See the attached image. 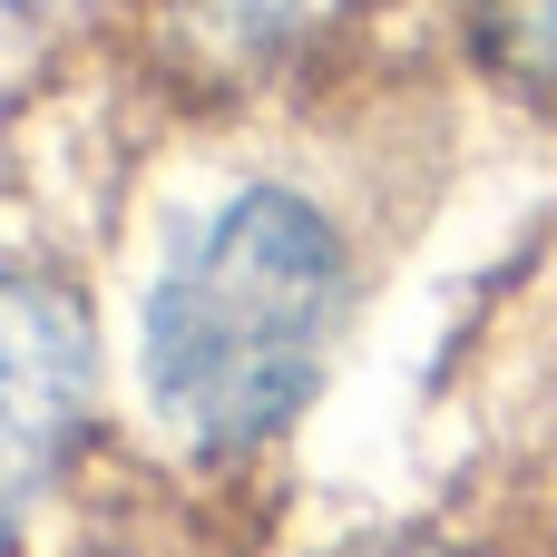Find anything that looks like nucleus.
Listing matches in <instances>:
<instances>
[{
    "instance_id": "1",
    "label": "nucleus",
    "mask_w": 557,
    "mask_h": 557,
    "mask_svg": "<svg viewBox=\"0 0 557 557\" xmlns=\"http://www.w3.org/2000/svg\"><path fill=\"white\" fill-rule=\"evenodd\" d=\"M362 284V225L313 176H245L206 206L137 323V382L166 441L206 470L284 450L352 343Z\"/></svg>"
},
{
    "instance_id": "2",
    "label": "nucleus",
    "mask_w": 557,
    "mask_h": 557,
    "mask_svg": "<svg viewBox=\"0 0 557 557\" xmlns=\"http://www.w3.org/2000/svg\"><path fill=\"white\" fill-rule=\"evenodd\" d=\"M88 421H98L88 304L39 264H0V557L29 548Z\"/></svg>"
},
{
    "instance_id": "3",
    "label": "nucleus",
    "mask_w": 557,
    "mask_h": 557,
    "mask_svg": "<svg viewBox=\"0 0 557 557\" xmlns=\"http://www.w3.org/2000/svg\"><path fill=\"white\" fill-rule=\"evenodd\" d=\"M362 0H157V59L186 98H274L343 49Z\"/></svg>"
},
{
    "instance_id": "4",
    "label": "nucleus",
    "mask_w": 557,
    "mask_h": 557,
    "mask_svg": "<svg viewBox=\"0 0 557 557\" xmlns=\"http://www.w3.org/2000/svg\"><path fill=\"white\" fill-rule=\"evenodd\" d=\"M450 49L499 108L557 127V0H450Z\"/></svg>"
},
{
    "instance_id": "5",
    "label": "nucleus",
    "mask_w": 557,
    "mask_h": 557,
    "mask_svg": "<svg viewBox=\"0 0 557 557\" xmlns=\"http://www.w3.org/2000/svg\"><path fill=\"white\" fill-rule=\"evenodd\" d=\"M323 557H548V548L509 519H382Z\"/></svg>"
}]
</instances>
